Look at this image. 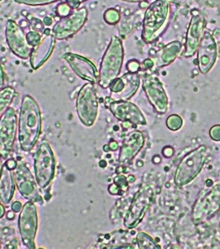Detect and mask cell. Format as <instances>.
<instances>
[{
    "label": "cell",
    "mask_w": 220,
    "mask_h": 249,
    "mask_svg": "<svg viewBox=\"0 0 220 249\" xmlns=\"http://www.w3.org/2000/svg\"><path fill=\"white\" fill-rule=\"evenodd\" d=\"M42 126V114L38 103L32 96L25 95L22 100L17 125V139L23 151L29 152L37 144Z\"/></svg>",
    "instance_id": "cell-1"
},
{
    "label": "cell",
    "mask_w": 220,
    "mask_h": 249,
    "mask_svg": "<svg viewBox=\"0 0 220 249\" xmlns=\"http://www.w3.org/2000/svg\"><path fill=\"white\" fill-rule=\"evenodd\" d=\"M170 5L167 0H154L144 14L141 38L145 43H153L160 37L169 21Z\"/></svg>",
    "instance_id": "cell-2"
},
{
    "label": "cell",
    "mask_w": 220,
    "mask_h": 249,
    "mask_svg": "<svg viewBox=\"0 0 220 249\" xmlns=\"http://www.w3.org/2000/svg\"><path fill=\"white\" fill-rule=\"evenodd\" d=\"M124 46L119 37L113 36L110 40L104 56L102 57L99 71V85L108 88L113 80L119 77L124 62Z\"/></svg>",
    "instance_id": "cell-3"
},
{
    "label": "cell",
    "mask_w": 220,
    "mask_h": 249,
    "mask_svg": "<svg viewBox=\"0 0 220 249\" xmlns=\"http://www.w3.org/2000/svg\"><path fill=\"white\" fill-rule=\"evenodd\" d=\"M57 160L51 145L43 142L34 155V174L37 185L42 190H47L53 181L56 175Z\"/></svg>",
    "instance_id": "cell-4"
},
{
    "label": "cell",
    "mask_w": 220,
    "mask_h": 249,
    "mask_svg": "<svg viewBox=\"0 0 220 249\" xmlns=\"http://www.w3.org/2000/svg\"><path fill=\"white\" fill-rule=\"evenodd\" d=\"M206 152L205 146L201 145L184 157L175 170V184L176 186L187 185L199 175L205 162Z\"/></svg>",
    "instance_id": "cell-5"
},
{
    "label": "cell",
    "mask_w": 220,
    "mask_h": 249,
    "mask_svg": "<svg viewBox=\"0 0 220 249\" xmlns=\"http://www.w3.org/2000/svg\"><path fill=\"white\" fill-rule=\"evenodd\" d=\"M155 198V187L153 184H144L136 193L132 204L125 217V226L133 230L138 226Z\"/></svg>",
    "instance_id": "cell-6"
},
{
    "label": "cell",
    "mask_w": 220,
    "mask_h": 249,
    "mask_svg": "<svg viewBox=\"0 0 220 249\" xmlns=\"http://www.w3.org/2000/svg\"><path fill=\"white\" fill-rule=\"evenodd\" d=\"M77 116L82 124L91 127L99 113V102L94 86L91 82L83 85L77 98Z\"/></svg>",
    "instance_id": "cell-7"
},
{
    "label": "cell",
    "mask_w": 220,
    "mask_h": 249,
    "mask_svg": "<svg viewBox=\"0 0 220 249\" xmlns=\"http://www.w3.org/2000/svg\"><path fill=\"white\" fill-rule=\"evenodd\" d=\"M18 229L23 245L29 249H36L38 216L37 206L33 202H27L23 205L18 218Z\"/></svg>",
    "instance_id": "cell-8"
},
{
    "label": "cell",
    "mask_w": 220,
    "mask_h": 249,
    "mask_svg": "<svg viewBox=\"0 0 220 249\" xmlns=\"http://www.w3.org/2000/svg\"><path fill=\"white\" fill-rule=\"evenodd\" d=\"M13 176L17 190L23 198L35 204L43 205L44 199L38 191L36 178L24 163L17 162V167L13 170Z\"/></svg>",
    "instance_id": "cell-9"
},
{
    "label": "cell",
    "mask_w": 220,
    "mask_h": 249,
    "mask_svg": "<svg viewBox=\"0 0 220 249\" xmlns=\"http://www.w3.org/2000/svg\"><path fill=\"white\" fill-rule=\"evenodd\" d=\"M17 114L15 109L9 107L0 117V156L7 160L11 155L17 136Z\"/></svg>",
    "instance_id": "cell-10"
},
{
    "label": "cell",
    "mask_w": 220,
    "mask_h": 249,
    "mask_svg": "<svg viewBox=\"0 0 220 249\" xmlns=\"http://www.w3.org/2000/svg\"><path fill=\"white\" fill-rule=\"evenodd\" d=\"M87 19L88 10L85 7L74 9L68 16L57 21L52 29V34L57 40L69 39L83 28Z\"/></svg>",
    "instance_id": "cell-11"
},
{
    "label": "cell",
    "mask_w": 220,
    "mask_h": 249,
    "mask_svg": "<svg viewBox=\"0 0 220 249\" xmlns=\"http://www.w3.org/2000/svg\"><path fill=\"white\" fill-rule=\"evenodd\" d=\"M142 86L156 111L158 114L166 113L168 109V97L159 78L153 74L145 72L142 75Z\"/></svg>",
    "instance_id": "cell-12"
},
{
    "label": "cell",
    "mask_w": 220,
    "mask_h": 249,
    "mask_svg": "<svg viewBox=\"0 0 220 249\" xmlns=\"http://www.w3.org/2000/svg\"><path fill=\"white\" fill-rule=\"evenodd\" d=\"M5 37L12 53L21 59H29L31 48L27 41L26 34L15 20L9 19L6 23Z\"/></svg>",
    "instance_id": "cell-13"
},
{
    "label": "cell",
    "mask_w": 220,
    "mask_h": 249,
    "mask_svg": "<svg viewBox=\"0 0 220 249\" xmlns=\"http://www.w3.org/2000/svg\"><path fill=\"white\" fill-rule=\"evenodd\" d=\"M105 105L117 119L133 124H146L147 122L141 110L135 104L127 101H114L106 97Z\"/></svg>",
    "instance_id": "cell-14"
},
{
    "label": "cell",
    "mask_w": 220,
    "mask_h": 249,
    "mask_svg": "<svg viewBox=\"0 0 220 249\" xmlns=\"http://www.w3.org/2000/svg\"><path fill=\"white\" fill-rule=\"evenodd\" d=\"M140 85V75L138 72L123 75L110 83V97L114 101H127L135 95Z\"/></svg>",
    "instance_id": "cell-15"
},
{
    "label": "cell",
    "mask_w": 220,
    "mask_h": 249,
    "mask_svg": "<svg viewBox=\"0 0 220 249\" xmlns=\"http://www.w3.org/2000/svg\"><path fill=\"white\" fill-rule=\"evenodd\" d=\"M220 208V185H216L209 192L198 198L193 209V220L200 223L211 217Z\"/></svg>",
    "instance_id": "cell-16"
},
{
    "label": "cell",
    "mask_w": 220,
    "mask_h": 249,
    "mask_svg": "<svg viewBox=\"0 0 220 249\" xmlns=\"http://www.w3.org/2000/svg\"><path fill=\"white\" fill-rule=\"evenodd\" d=\"M205 29V19L201 12L195 9L192 11L191 19L187 30L185 53L186 57H190L197 52Z\"/></svg>",
    "instance_id": "cell-17"
},
{
    "label": "cell",
    "mask_w": 220,
    "mask_h": 249,
    "mask_svg": "<svg viewBox=\"0 0 220 249\" xmlns=\"http://www.w3.org/2000/svg\"><path fill=\"white\" fill-rule=\"evenodd\" d=\"M63 59L70 65L74 72L84 81L92 84L99 82V71L91 60L79 54L66 53L63 56Z\"/></svg>",
    "instance_id": "cell-18"
},
{
    "label": "cell",
    "mask_w": 220,
    "mask_h": 249,
    "mask_svg": "<svg viewBox=\"0 0 220 249\" xmlns=\"http://www.w3.org/2000/svg\"><path fill=\"white\" fill-rule=\"evenodd\" d=\"M199 69L201 73H208L217 59V44L209 32H204L197 49Z\"/></svg>",
    "instance_id": "cell-19"
},
{
    "label": "cell",
    "mask_w": 220,
    "mask_h": 249,
    "mask_svg": "<svg viewBox=\"0 0 220 249\" xmlns=\"http://www.w3.org/2000/svg\"><path fill=\"white\" fill-rule=\"evenodd\" d=\"M56 43L57 39L52 34V30L44 29L42 40L37 46L32 48L29 57L32 69L37 70L41 68L51 57L56 47Z\"/></svg>",
    "instance_id": "cell-20"
},
{
    "label": "cell",
    "mask_w": 220,
    "mask_h": 249,
    "mask_svg": "<svg viewBox=\"0 0 220 249\" xmlns=\"http://www.w3.org/2000/svg\"><path fill=\"white\" fill-rule=\"evenodd\" d=\"M144 144V136L141 131H133L125 138L122 144L119 162L124 164L129 162L135 157Z\"/></svg>",
    "instance_id": "cell-21"
},
{
    "label": "cell",
    "mask_w": 220,
    "mask_h": 249,
    "mask_svg": "<svg viewBox=\"0 0 220 249\" xmlns=\"http://www.w3.org/2000/svg\"><path fill=\"white\" fill-rule=\"evenodd\" d=\"M15 178L12 170L6 165L5 163L2 166L0 172V202L4 205H9L15 196Z\"/></svg>",
    "instance_id": "cell-22"
},
{
    "label": "cell",
    "mask_w": 220,
    "mask_h": 249,
    "mask_svg": "<svg viewBox=\"0 0 220 249\" xmlns=\"http://www.w3.org/2000/svg\"><path fill=\"white\" fill-rule=\"evenodd\" d=\"M181 43L179 41H175L164 46L158 53V62L159 67L162 68L169 65L175 61L181 51Z\"/></svg>",
    "instance_id": "cell-23"
},
{
    "label": "cell",
    "mask_w": 220,
    "mask_h": 249,
    "mask_svg": "<svg viewBox=\"0 0 220 249\" xmlns=\"http://www.w3.org/2000/svg\"><path fill=\"white\" fill-rule=\"evenodd\" d=\"M16 95L15 88L10 86L0 89V117L10 107Z\"/></svg>",
    "instance_id": "cell-24"
},
{
    "label": "cell",
    "mask_w": 220,
    "mask_h": 249,
    "mask_svg": "<svg viewBox=\"0 0 220 249\" xmlns=\"http://www.w3.org/2000/svg\"><path fill=\"white\" fill-rule=\"evenodd\" d=\"M128 189V180L124 176H117L113 179V183L109 187V192L113 196H123Z\"/></svg>",
    "instance_id": "cell-25"
},
{
    "label": "cell",
    "mask_w": 220,
    "mask_h": 249,
    "mask_svg": "<svg viewBox=\"0 0 220 249\" xmlns=\"http://www.w3.org/2000/svg\"><path fill=\"white\" fill-rule=\"evenodd\" d=\"M137 241L139 244V249H159L160 247L156 244L153 238L150 237L149 235L144 232H140L138 237Z\"/></svg>",
    "instance_id": "cell-26"
},
{
    "label": "cell",
    "mask_w": 220,
    "mask_h": 249,
    "mask_svg": "<svg viewBox=\"0 0 220 249\" xmlns=\"http://www.w3.org/2000/svg\"><path fill=\"white\" fill-rule=\"evenodd\" d=\"M121 18L119 12L115 9H109L104 14V19L110 25H115Z\"/></svg>",
    "instance_id": "cell-27"
},
{
    "label": "cell",
    "mask_w": 220,
    "mask_h": 249,
    "mask_svg": "<svg viewBox=\"0 0 220 249\" xmlns=\"http://www.w3.org/2000/svg\"><path fill=\"white\" fill-rule=\"evenodd\" d=\"M15 1L19 4L37 7V6L49 5L51 3L60 2L61 0H15Z\"/></svg>",
    "instance_id": "cell-28"
},
{
    "label": "cell",
    "mask_w": 220,
    "mask_h": 249,
    "mask_svg": "<svg viewBox=\"0 0 220 249\" xmlns=\"http://www.w3.org/2000/svg\"><path fill=\"white\" fill-rule=\"evenodd\" d=\"M183 124V121L181 119V116L178 115H172L167 118V125L170 130H178L181 129Z\"/></svg>",
    "instance_id": "cell-29"
},
{
    "label": "cell",
    "mask_w": 220,
    "mask_h": 249,
    "mask_svg": "<svg viewBox=\"0 0 220 249\" xmlns=\"http://www.w3.org/2000/svg\"><path fill=\"white\" fill-rule=\"evenodd\" d=\"M26 37H27V41L29 45L31 46V48H33L35 46H37L40 43V41L42 40L43 34L31 29V31H29L28 34H26Z\"/></svg>",
    "instance_id": "cell-30"
},
{
    "label": "cell",
    "mask_w": 220,
    "mask_h": 249,
    "mask_svg": "<svg viewBox=\"0 0 220 249\" xmlns=\"http://www.w3.org/2000/svg\"><path fill=\"white\" fill-rule=\"evenodd\" d=\"M71 11H72V9L66 3H60L59 5L57 6V15H59L61 18L66 17L71 14Z\"/></svg>",
    "instance_id": "cell-31"
},
{
    "label": "cell",
    "mask_w": 220,
    "mask_h": 249,
    "mask_svg": "<svg viewBox=\"0 0 220 249\" xmlns=\"http://www.w3.org/2000/svg\"><path fill=\"white\" fill-rule=\"evenodd\" d=\"M141 68V63L138 60H130L127 63V69L128 72H138Z\"/></svg>",
    "instance_id": "cell-32"
},
{
    "label": "cell",
    "mask_w": 220,
    "mask_h": 249,
    "mask_svg": "<svg viewBox=\"0 0 220 249\" xmlns=\"http://www.w3.org/2000/svg\"><path fill=\"white\" fill-rule=\"evenodd\" d=\"M209 135L212 140L215 142H220V124L213 126L209 130Z\"/></svg>",
    "instance_id": "cell-33"
},
{
    "label": "cell",
    "mask_w": 220,
    "mask_h": 249,
    "mask_svg": "<svg viewBox=\"0 0 220 249\" xmlns=\"http://www.w3.org/2000/svg\"><path fill=\"white\" fill-rule=\"evenodd\" d=\"M31 28H32V30H35V31L39 32L41 30H44V24H43L39 19H37V18H33V19H31Z\"/></svg>",
    "instance_id": "cell-34"
},
{
    "label": "cell",
    "mask_w": 220,
    "mask_h": 249,
    "mask_svg": "<svg viewBox=\"0 0 220 249\" xmlns=\"http://www.w3.org/2000/svg\"><path fill=\"white\" fill-rule=\"evenodd\" d=\"M65 3L71 7L72 10L79 9V6L81 4V2L79 0H65Z\"/></svg>",
    "instance_id": "cell-35"
},
{
    "label": "cell",
    "mask_w": 220,
    "mask_h": 249,
    "mask_svg": "<svg viewBox=\"0 0 220 249\" xmlns=\"http://www.w3.org/2000/svg\"><path fill=\"white\" fill-rule=\"evenodd\" d=\"M23 204L19 201H15L11 205V210L13 212H15V213H17L21 212V210L23 209Z\"/></svg>",
    "instance_id": "cell-36"
},
{
    "label": "cell",
    "mask_w": 220,
    "mask_h": 249,
    "mask_svg": "<svg viewBox=\"0 0 220 249\" xmlns=\"http://www.w3.org/2000/svg\"><path fill=\"white\" fill-rule=\"evenodd\" d=\"M5 164L9 167V169H10L13 171V170H15V168L17 167V161L15 160V159H9V160H7Z\"/></svg>",
    "instance_id": "cell-37"
},
{
    "label": "cell",
    "mask_w": 220,
    "mask_h": 249,
    "mask_svg": "<svg viewBox=\"0 0 220 249\" xmlns=\"http://www.w3.org/2000/svg\"><path fill=\"white\" fill-rule=\"evenodd\" d=\"M141 66H142L145 69H152L154 67V62L150 58L144 60Z\"/></svg>",
    "instance_id": "cell-38"
},
{
    "label": "cell",
    "mask_w": 220,
    "mask_h": 249,
    "mask_svg": "<svg viewBox=\"0 0 220 249\" xmlns=\"http://www.w3.org/2000/svg\"><path fill=\"white\" fill-rule=\"evenodd\" d=\"M4 82H5V75H4V71H3L2 64L0 62V89L3 88Z\"/></svg>",
    "instance_id": "cell-39"
},
{
    "label": "cell",
    "mask_w": 220,
    "mask_h": 249,
    "mask_svg": "<svg viewBox=\"0 0 220 249\" xmlns=\"http://www.w3.org/2000/svg\"><path fill=\"white\" fill-rule=\"evenodd\" d=\"M52 22H53V19H52L51 17H49V16L44 18V19H43V24L47 26V27L51 26Z\"/></svg>",
    "instance_id": "cell-40"
},
{
    "label": "cell",
    "mask_w": 220,
    "mask_h": 249,
    "mask_svg": "<svg viewBox=\"0 0 220 249\" xmlns=\"http://www.w3.org/2000/svg\"><path fill=\"white\" fill-rule=\"evenodd\" d=\"M4 204L0 202V218H3L5 215V208L3 206Z\"/></svg>",
    "instance_id": "cell-41"
},
{
    "label": "cell",
    "mask_w": 220,
    "mask_h": 249,
    "mask_svg": "<svg viewBox=\"0 0 220 249\" xmlns=\"http://www.w3.org/2000/svg\"><path fill=\"white\" fill-rule=\"evenodd\" d=\"M110 145H112V146H110V145H108V146H110V150H114L115 151L117 149H118V144H117V142H114V141H112V142H110Z\"/></svg>",
    "instance_id": "cell-42"
},
{
    "label": "cell",
    "mask_w": 220,
    "mask_h": 249,
    "mask_svg": "<svg viewBox=\"0 0 220 249\" xmlns=\"http://www.w3.org/2000/svg\"><path fill=\"white\" fill-rule=\"evenodd\" d=\"M6 216H7V218L9 220H13L15 218V213L13 212V211H9V212L7 213V215Z\"/></svg>",
    "instance_id": "cell-43"
},
{
    "label": "cell",
    "mask_w": 220,
    "mask_h": 249,
    "mask_svg": "<svg viewBox=\"0 0 220 249\" xmlns=\"http://www.w3.org/2000/svg\"><path fill=\"white\" fill-rule=\"evenodd\" d=\"M124 2H127V3H138V2H142V1H147V0H121Z\"/></svg>",
    "instance_id": "cell-44"
},
{
    "label": "cell",
    "mask_w": 220,
    "mask_h": 249,
    "mask_svg": "<svg viewBox=\"0 0 220 249\" xmlns=\"http://www.w3.org/2000/svg\"><path fill=\"white\" fill-rule=\"evenodd\" d=\"M148 6H149V4H148V2H147V1H142V2L140 3V7H141L142 9H144V8H147Z\"/></svg>",
    "instance_id": "cell-45"
},
{
    "label": "cell",
    "mask_w": 220,
    "mask_h": 249,
    "mask_svg": "<svg viewBox=\"0 0 220 249\" xmlns=\"http://www.w3.org/2000/svg\"><path fill=\"white\" fill-rule=\"evenodd\" d=\"M1 159H2V157H1V156H0V172H1V170H2V160H1Z\"/></svg>",
    "instance_id": "cell-46"
},
{
    "label": "cell",
    "mask_w": 220,
    "mask_h": 249,
    "mask_svg": "<svg viewBox=\"0 0 220 249\" xmlns=\"http://www.w3.org/2000/svg\"><path fill=\"white\" fill-rule=\"evenodd\" d=\"M79 1H80V2H81L82 3H84V2H85V1H88V0H79Z\"/></svg>",
    "instance_id": "cell-47"
},
{
    "label": "cell",
    "mask_w": 220,
    "mask_h": 249,
    "mask_svg": "<svg viewBox=\"0 0 220 249\" xmlns=\"http://www.w3.org/2000/svg\"><path fill=\"white\" fill-rule=\"evenodd\" d=\"M0 249H1V242H0Z\"/></svg>",
    "instance_id": "cell-48"
}]
</instances>
